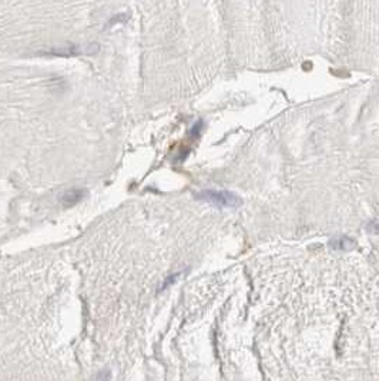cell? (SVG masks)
<instances>
[{
    "label": "cell",
    "mask_w": 379,
    "mask_h": 381,
    "mask_svg": "<svg viewBox=\"0 0 379 381\" xmlns=\"http://www.w3.org/2000/svg\"><path fill=\"white\" fill-rule=\"evenodd\" d=\"M200 197L206 201H210L220 207H237L241 204V200L237 196H234L228 191H214V190H206L203 191Z\"/></svg>",
    "instance_id": "cell-1"
}]
</instances>
